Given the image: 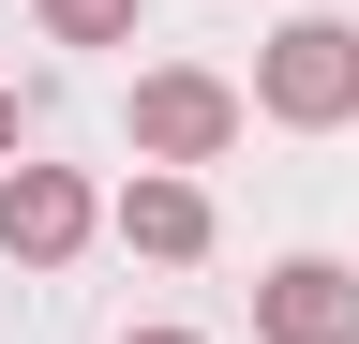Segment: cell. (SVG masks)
<instances>
[{
  "mask_svg": "<svg viewBox=\"0 0 359 344\" xmlns=\"http://www.w3.org/2000/svg\"><path fill=\"white\" fill-rule=\"evenodd\" d=\"M255 120L344 135V120H359V30H344V15H285V30L255 46Z\"/></svg>",
  "mask_w": 359,
  "mask_h": 344,
  "instance_id": "obj_1",
  "label": "cell"
},
{
  "mask_svg": "<svg viewBox=\"0 0 359 344\" xmlns=\"http://www.w3.org/2000/svg\"><path fill=\"white\" fill-rule=\"evenodd\" d=\"M224 135H240V90L195 60H165V75H135V165H210Z\"/></svg>",
  "mask_w": 359,
  "mask_h": 344,
  "instance_id": "obj_2",
  "label": "cell"
},
{
  "mask_svg": "<svg viewBox=\"0 0 359 344\" xmlns=\"http://www.w3.org/2000/svg\"><path fill=\"white\" fill-rule=\"evenodd\" d=\"M90 225H105V195H90L75 165H15V180H0V254H15V270L90 254Z\"/></svg>",
  "mask_w": 359,
  "mask_h": 344,
  "instance_id": "obj_3",
  "label": "cell"
},
{
  "mask_svg": "<svg viewBox=\"0 0 359 344\" xmlns=\"http://www.w3.org/2000/svg\"><path fill=\"white\" fill-rule=\"evenodd\" d=\"M255 344H359V270L344 254H285L255 284Z\"/></svg>",
  "mask_w": 359,
  "mask_h": 344,
  "instance_id": "obj_4",
  "label": "cell"
},
{
  "mask_svg": "<svg viewBox=\"0 0 359 344\" xmlns=\"http://www.w3.org/2000/svg\"><path fill=\"white\" fill-rule=\"evenodd\" d=\"M105 225H120L135 254H165V270H195V254H210V180H195V165H135Z\"/></svg>",
  "mask_w": 359,
  "mask_h": 344,
  "instance_id": "obj_5",
  "label": "cell"
},
{
  "mask_svg": "<svg viewBox=\"0 0 359 344\" xmlns=\"http://www.w3.org/2000/svg\"><path fill=\"white\" fill-rule=\"evenodd\" d=\"M60 46H135V0H30Z\"/></svg>",
  "mask_w": 359,
  "mask_h": 344,
  "instance_id": "obj_6",
  "label": "cell"
},
{
  "mask_svg": "<svg viewBox=\"0 0 359 344\" xmlns=\"http://www.w3.org/2000/svg\"><path fill=\"white\" fill-rule=\"evenodd\" d=\"M15 150H30V105H15V90H0V180H15Z\"/></svg>",
  "mask_w": 359,
  "mask_h": 344,
  "instance_id": "obj_7",
  "label": "cell"
},
{
  "mask_svg": "<svg viewBox=\"0 0 359 344\" xmlns=\"http://www.w3.org/2000/svg\"><path fill=\"white\" fill-rule=\"evenodd\" d=\"M120 344H195V329H120Z\"/></svg>",
  "mask_w": 359,
  "mask_h": 344,
  "instance_id": "obj_8",
  "label": "cell"
}]
</instances>
